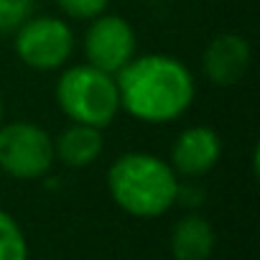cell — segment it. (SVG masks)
I'll return each instance as SVG.
<instances>
[{
  "label": "cell",
  "mask_w": 260,
  "mask_h": 260,
  "mask_svg": "<svg viewBox=\"0 0 260 260\" xmlns=\"http://www.w3.org/2000/svg\"><path fill=\"white\" fill-rule=\"evenodd\" d=\"M214 250V230L207 219L184 217L171 235V252L176 260H207Z\"/></svg>",
  "instance_id": "9"
},
{
  "label": "cell",
  "mask_w": 260,
  "mask_h": 260,
  "mask_svg": "<svg viewBox=\"0 0 260 260\" xmlns=\"http://www.w3.org/2000/svg\"><path fill=\"white\" fill-rule=\"evenodd\" d=\"M56 100L74 122L92 127L110 125L120 107L115 79L92 64L64 72L56 84Z\"/></svg>",
  "instance_id": "3"
},
{
  "label": "cell",
  "mask_w": 260,
  "mask_h": 260,
  "mask_svg": "<svg viewBox=\"0 0 260 260\" xmlns=\"http://www.w3.org/2000/svg\"><path fill=\"white\" fill-rule=\"evenodd\" d=\"M0 260H26L23 232L3 209H0Z\"/></svg>",
  "instance_id": "11"
},
{
  "label": "cell",
  "mask_w": 260,
  "mask_h": 260,
  "mask_svg": "<svg viewBox=\"0 0 260 260\" xmlns=\"http://www.w3.org/2000/svg\"><path fill=\"white\" fill-rule=\"evenodd\" d=\"M0 115H3V102H0Z\"/></svg>",
  "instance_id": "14"
},
{
  "label": "cell",
  "mask_w": 260,
  "mask_h": 260,
  "mask_svg": "<svg viewBox=\"0 0 260 260\" xmlns=\"http://www.w3.org/2000/svg\"><path fill=\"white\" fill-rule=\"evenodd\" d=\"M34 13V0H0V34L21 28Z\"/></svg>",
  "instance_id": "12"
},
{
  "label": "cell",
  "mask_w": 260,
  "mask_h": 260,
  "mask_svg": "<svg viewBox=\"0 0 260 260\" xmlns=\"http://www.w3.org/2000/svg\"><path fill=\"white\" fill-rule=\"evenodd\" d=\"M74 49V36L69 26L59 18H28L16 36L18 56L34 69L61 67Z\"/></svg>",
  "instance_id": "5"
},
{
  "label": "cell",
  "mask_w": 260,
  "mask_h": 260,
  "mask_svg": "<svg viewBox=\"0 0 260 260\" xmlns=\"http://www.w3.org/2000/svg\"><path fill=\"white\" fill-rule=\"evenodd\" d=\"M59 6L72 18H94L105 11L107 0H59Z\"/></svg>",
  "instance_id": "13"
},
{
  "label": "cell",
  "mask_w": 260,
  "mask_h": 260,
  "mask_svg": "<svg viewBox=\"0 0 260 260\" xmlns=\"http://www.w3.org/2000/svg\"><path fill=\"white\" fill-rule=\"evenodd\" d=\"M84 51H87V59L92 67H97L107 74L120 72L136 56V34L117 16L97 18L87 31Z\"/></svg>",
  "instance_id": "6"
},
{
  "label": "cell",
  "mask_w": 260,
  "mask_h": 260,
  "mask_svg": "<svg viewBox=\"0 0 260 260\" xmlns=\"http://www.w3.org/2000/svg\"><path fill=\"white\" fill-rule=\"evenodd\" d=\"M112 199L136 217H158L179 197V181L169 164L148 153H127L107 174Z\"/></svg>",
  "instance_id": "2"
},
{
  "label": "cell",
  "mask_w": 260,
  "mask_h": 260,
  "mask_svg": "<svg viewBox=\"0 0 260 260\" xmlns=\"http://www.w3.org/2000/svg\"><path fill=\"white\" fill-rule=\"evenodd\" d=\"M250 67V46L242 36L222 34L204 51V72L214 84L230 87L242 79Z\"/></svg>",
  "instance_id": "7"
},
{
  "label": "cell",
  "mask_w": 260,
  "mask_h": 260,
  "mask_svg": "<svg viewBox=\"0 0 260 260\" xmlns=\"http://www.w3.org/2000/svg\"><path fill=\"white\" fill-rule=\"evenodd\" d=\"M115 84L120 105L146 122H169L194 100V79L189 69L161 54L130 59L117 72Z\"/></svg>",
  "instance_id": "1"
},
{
  "label": "cell",
  "mask_w": 260,
  "mask_h": 260,
  "mask_svg": "<svg viewBox=\"0 0 260 260\" xmlns=\"http://www.w3.org/2000/svg\"><path fill=\"white\" fill-rule=\"evenodd\" d=\"M54 143L31 122L0 127V169L16 179H39L51 169Z\"/></svg>",
  "instance_id": "4"
},
{
  "label": "cell",
  "mask_w": 260,
  "mask_h": 260,
  "mask_svg": "<svg viewBox=\"0 0 260 260\" xmlns=\"http://www.w3.org/2000/svg\"><path fill=\"white\" fill-rule=\"evenodd\" d=\"M56 151H59V156L67 166H89L102 153L100 127L74 122L69 130L61 133V138L56 143Z\"/></svg>",
  "instance_id": "10"
},
{
  "label": "cell",
  "mask_w": 260,
  "mask_h": 260,
  "mask_svg": "<svg viewBox=\"0 0 260 260\" xmlns=\"http://www.w3.org/2000/svg\"><path fill=\"white\" fill-rule=\"evenodd\" d=\"M219 136L209 127H189L176 138L171 148L174 169L186 176H202L207 174L217 158H219Z\"/></svg>",
  "instance_id": "8"
}]
</instances>
